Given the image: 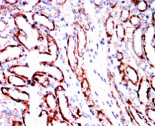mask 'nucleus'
<instances>
[{
  "label": "nucleus",
  "mask_w": 155,
  "mask_h": 126,
  "mask_svg": "<svg viewBox=\"0 0 155 126\" xmlns=\"http://www.w3.org/2000/svg\"><path fill=\"white\" fill-rule=\"evenodd\" d=\"M55 94L58 98L59 111L63 117L69 123L75 122V117L69 107V99L66 95L64 88L59 85L55 88Z\"/></svg>",
  "instance_id": "nucleus-1"
},
{
  "label": "nucleus",
  "mask_w": 155,
  "mask_h": 126,
  "mask_svg": "<svg viewBox=\"0 0 155 126\" xmlns=\"http://www.w3.org/2000/svg\"><path fill=\"white\" fill-rule=\"evenodd\" d=\"M65 53L69 67L73 71H75V70L78 66V58H77L78 52H77L76 36L73 35L69 36L67 40V44H66Z\"/></svg>",
  "instance_id": "nucleus-2"
},
{
  "label": "nucleus",
  "mask_w": 155,
  "mask_h": 126,
  "mask_svg": "<svg viewBox=\"0 0 155 126\" xmlns=\"http://www.w3.org/2000/svg\"><path fill=\"white\" fill-rule=\"evenodd\" d=\"M143 31L144 29L141 27L136 28L132 36V49L135 54L139 59L143 61H147L144 54L143 49Z\"/></svg>",
  "instance_id": "nucleus-3"
},
{
  "label": "nucleus",
  "mask_w": 155,
  "mask_h": 126,
  "mask_svg": "<svg viewBox=\"0 0 155 126\" xmlns=\"http://www.w3.org/2000/svg\"><path fill=\"white\" fill-rule=\"evenodd\" d=\"M33 19L35 22V25L46 29L49 32L56 31V25L52 17L46 16L41 13L36 12L33 15Z\"/></svg>",
  "instance_id": "nucleus-4"
},
{
  "label": "nucleus",
  "mask_w": 155,
  "mask_h": 126,
  "mask_svg": "<svg viewBox=\"0 0 155 126\" xmlns=\"http://www.w3.org/2000/svg\"><path fill=\"white\" fill-rule=\"evenodd\" d=\"M43 69L42 72H45L46 75L57 80L58 82H63L65 80V76L61 68L54 64H48L42 63Z\"/></svg>",
  "instance_id": "nucleus-5"
},
{
  "label": "nucleus",
  "mask_w": 155,
  "mask_h": 126,
  "mask_svg": "<svg viewBox=\"0 0 155 126\" xmlns=\"http://www.w3.org/2000/svg\"><path fill=\"white\" fill-rule=\"evenodd\" d=\"M7 70L9 72L21 76L27 79L28 80H32V78L35 74L33 72L32 70L30 68V66L28 65V64L14 65L10 68Z\"/></svg>",
  "instance_id": "nucleus-6"
},
{
  "label": "nucleus",
  "mask_w": 155,
  "mask_h": 126,
  "mask_svg": "<svg viewBox=\"0 0 155 126\" xmlns=\"http://www.w3.org/2000/svg\"><path fill=\"white\" fill-rule=\"evenodd\" d=\"M5 76L7 82L12 87L21 88L27 86L28 85H31V80H28L25 78L15 75V74L9 72V75Z\"/></svg>",
  "instance_id": "nucleus-7"
},
{
  "label": "nucleus",
  "mask_w": 155,
  "mask_h": 126,
  "mask_svg": "<svg viewBox=\"0 0 155 126\" xmlns=\"http://www.w3.org/2000/svg\"><path fill=\"white\" fill-rule=\"evenodd\" d=\"M16 102H23L27 103L30 100V95L27 92L20 90V88L9 87L8 93L6 95Z\"/></svg>",
  "instance_id": "nucleus-8"
},
{
  "label": "nucleus",
  "mask_w": 155,
  "mask_h": 126,
  "mask_svg": "<svg viewBox=\"0 0 155 126\" xmlns=\"http://www.w3.org/2000/svg\"><path fill=\"white\" fill-rule=\"evenodd\" d=\"M124 72L125 73L124 78H125V80L131 82L135 86H138L141 79L137 70L131 65H127L125 66Z\"/></svg>",
  "instance_id": "nucleus-9"
},
{
  "label": "nucleus",
  "mask_w": 155,
  "mask_h": 126,
  "mask_svg": "<svg viewBox=\"0 0 155 126\" xmlns=\"http://www.w3.org/2000/svg\"><path fill=\"white\" fill-rule=\"evenodd\" d=\"M44 102H45L48 108V112H53L56 113L59 111L58 98L56 94L54 92H49L44 96Z\"/></svg>",
  "instance_id": "nucleus-10"
},
{
  "label": "nucleus",
  "mask_w": 155,
  "mask_h": 126,
  "mask_svg": "<svg viewBox=\"0 0 155 126\" xmlns=\"http://www.w3.org/2000/svg\"><path fill=\"white\" fill-rule=\"evenodd\" d=\"M104 26L105 28L106 36L108 38V43H110V42H111V39L113 37L114 35L115 34L116 26V23L115 20H114L113 17L110 16V15L106 19L105 22L104 23Z\"/></svg>",
  "instance_id": "nucleus-11"
},
{
  "label": "nucleus",
  "mask_w": 155,
  "mask_h": 126,
  "mask_svg": "<svg viewBox=\"0 0 155 126\" xmlns=\"http://www.w3.org/2000/svg\"><path fill=\"white\" fill-rule=\"evenodd\" d=\"M115 33L116 39L119 42H123L125 39V30L122 23H116Z\"/></svg>",
  "instance_id": "nucleus-12"
},
{
  "label": "nucleus",
  "mask_w": 155,
  "mask_h": 126,
  "mask_svg": "<svg viewBox=\"0 0 155 126\" xmlns=\"http://www.w3.org/2000/svg\"><path fill=\"white\" fill-rule=\"evenodd\" d=\"M130 5H127L124 7V8L121 10L120 13V19L119 22L120 23H125L128 21L129 19L131 16V13L130 10Z\"/></svg>",
  "instance_id": "nucleus-13"
},
{
  "label": "nucleus",
  "mask_w": 155,
  "mask_h": 126,
  "mask_svg": "<svg viewBox=\"0 0 155 126\" xmlns=\"http://www.w3.org/2000/svg\"><path fill=\"white\" fill-rule=\"evenodd\" d=\"M135 7V9L139 13H145L148 10V3L144 0H140V1L134 2Z\"/></svg>",
  "instance_id": "nucleus-14"
},
{
  "label": "nucleus",
  "mask_w": 155,
  "mask_h": 126,
  "mask_svg": "<svg viewBox=\"0 0 155 126\" xmlns=\"http://www.w3.org/2000/svg\"><path fill=\"white\" fill-rule=\"evenodd\" d=\"M128 22L131 25L132 27H134L136 29L141 26L142 23V19L137 14L131 15L130 19L128 20Z\"/></svg>",
  "instance_id": "nucleus-15"
},
{
  "label": "nucleus",
  "mask_w": 155,
  "mask_h": 126,
  "mask_svg": "<svg viewBox=\"0 0 155 126\" xmlns=\"http://www.w3.org/2000/svg\"><path fill=\"white\" fill-rule=\"evenodd\" d=\"M145 118L147 119V121H148V124L149 122L151 123H154L155 122V110L154 109H152L150 107H147L145 110Z\"/></svg>",
  "instance_id": "nucleus-16"
},
{
  "label": "nucleus",
  "mask_w": 155,
  "mask_h": 126,
  "mask_svg": "<svg viewBox=\"0 0 155 126\" xmlns=\"http://www.w3.org/2000/svg\"><path fill=\"white\" fill-rule=\"evenodd\" d=\"M81 92L84 94L85 92L90 89V84L87 79H83L81 81Z\"/></svg>",
  "instance_id": "nucleus-17"
},
{
  "label": "nucleus",
  "mask_w": 155,
  "mask_h": 126,
  "mask_svg": "<svg viewBox=\"0 0 155 126\" xmlns=\"http://www.w3.org/2000/svg\"><path fill=\"white\" fill-rule=\"evenodd\" d=\"M149 81V83H150V87L152 88L153 90H154L155 89V77H154V75L150 77V80Z\"/></svg>",
  "instance_id": "nucleus-18"
},
{
  "label": "nucleus",
  "mask_w": 155,
  "mask_h": 126,
  "mask_svg": "<svg viewBox=\"0 0 155 126\" xmlns=\"http://www.w3.org/2000/svg\"><path fill=\"white\" fill-rule=\"evenodd\" d=\"M6 3H7L8 6H13V5H16L18 3V1H15V0H7Z\"/></svg>",
  "instance_id": "nucleus-19"
}]
</instances>
